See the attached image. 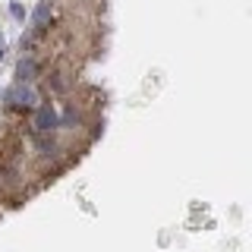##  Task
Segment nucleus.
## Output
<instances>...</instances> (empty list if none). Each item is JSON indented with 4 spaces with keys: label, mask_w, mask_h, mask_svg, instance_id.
<instances>
[{
    "label": "nucleus",
    "mask_w": 252,
    "mask_h": 252,
    "mask_svg": "<svg viewBox=\"0 0 252 252\" xmlns=\"http://www.w3.org/2000/svg\"><path fill=\"white\" fill-rule=\"evenodd\" d=\"M0 60H3V44H0Z\"/></svg>",
    "instance_id": "obj_5"
},
{
    "label": "nucleus",
    "mask_w": 252,
    "mask_h": 252,
    "mask_svg": "<svg viewBox=\"0 0 252 252\" xmlns=\"http://www.w3.org/2000/svg\"><path fill=\"white\" fill-rule=\"evenodd\" d=\"M51 22H54V0H41L35 6V13H32V32L41 35V32H47Z\"/></svg>",
    "instance_id": "obj_3"
},
{
    "label": "nucleus",
    "mask_w": 252,
    "mask_h": 252,
    "mask_svg": "<svg viewBox=\"0 0 252 252\" xmlns=\"http://www.w3.org/2000/svg\"><path fill=\"white\" fill-rule=\"evenodd\" d=\"M32 126L35 132H54L60 126V114H57V104L54 101H41L35 107V117H32Z\"/></svg>",
    "instance_id": "obj_1"
},
{
    "label": "nucleus",
    "mask_w": 252,
    "mask_h": 252,
    "mask_svg": "<svg viewBox=\"0 0 252 252\" xmlns=\"http://www.w3.org/2000/svg\"><path fill=\"white\" fill-rule=\"evenodd\" d=\"M3 101H6V107H10V110H29V107H35V92H32L29 85L16 82L13 89L3 94Z\"/></svg>",
    "instance_id": "obj_2"
},
{
    "label": "nucleus",
    "mask_w": 252,
    "mask_h": 252,
    "mask_svg": "<svg viewBox=\"0 0 252 252\" xmlns=\"http://www.w3.org/2000/svg\"><path fill=\"white\" fill-rule=\"evenodd\" d=\"M35 76H38V60H35V57H22L19 66H16V82L29 85Z\"/></svg>",
    "instance_id": "obj_4"
}]
</instances>
